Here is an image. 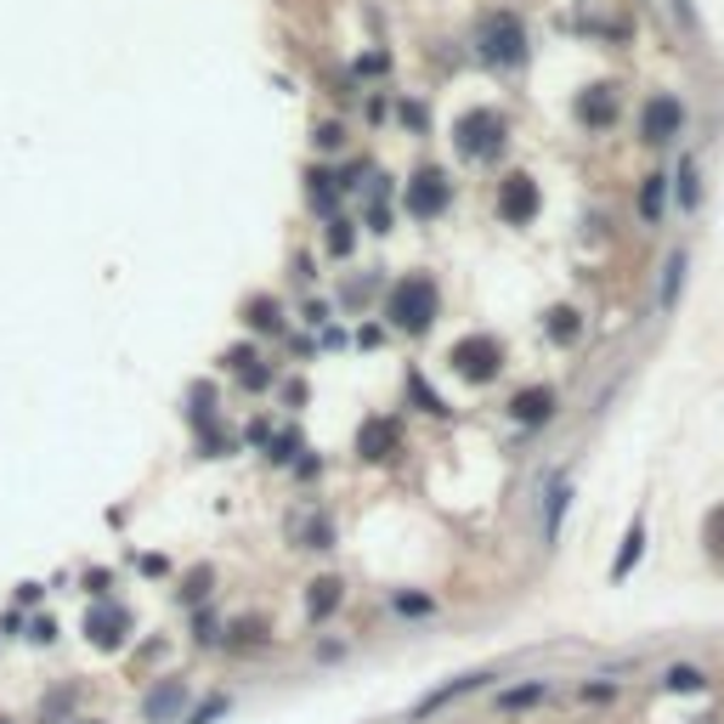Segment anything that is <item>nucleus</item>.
Returning <instances> with one entry per match:
<instances>
[{"label":"nucleus","mask_w":724,"mask_h":724,"mask_svg":"<svg viewBox=\"0 0 724 724\" xmlns=\"http://www.w3.org/2000/svg\"><path fill=\"white\" fill-rule=\"evenodd\" d=\"M663 210H668V176L656 171V176L640 182V221L645 226H663Z\"/></svg>","instance_id":"f8f14e48"},{"label":"nucleus","mask_w":724,"mask_h":724,"mask_svg":"<svg viewBox=\"0 0 724 724\" xmlns=\"http://www.w3.org/2000/svg\"><path fill=\"white\" fill-rule=\"evenodd\" d=\"M504 148H510V125H504L499 108H476V114L458 119V153H465V159L487 164V159H499Z\"/></svg>","instance_id":"7ed1b4c3"},{"label":"nucleus","mask_w":724,"mask_h":724,"mask_svg":"<svg viewBox=\"0 0 724 724\" xmlns=\"http://www.w3.org/2000/svg\"><path fill=\"white\" fill-rule=\"evenodd\" d=\"M125 629H130V617H125L119 606H96V611L85 617V634H91L96 645H119Z\"/></svg>","instance_id":"9b49d317"},{"label":"nucleus","mask_w":724,"mask_h":724,"mask_svg":"<svg viewBox=\"0 0 724 724\" xmlns=\"http://www.w3.org/2000/svg\"><path fill=\"white\" fill-rule=\"evenodd\" d=\"M182 702H187V685H182V679H164L159 690H148L142 719H148V724H171V719L182 713Z\"/></svg>","instance_id":"1a4fd4ad"},{"label":"nucleus","mask_w":724,"mask_h":724,"mask_svg":"<svg viewBox=\"0 0 724 724\" xmlns=\"http://www.w3.org/2000/svg\"><path fill=\"white\" fill-rule=\"evenodd\" d=\"M436 306H442V294H436V278L431 272H408L390 283L385 294V317L402 328V335H424V328L436 323Z\"/></svg>","instance_id":"f257e3e1"},{"label":"nucleus","mask_w":724,"mask_h":724,"mask_svg":"<svg viewBox=\"0 0 724 724\" xmlns=\"http://www.w3.org/2000/svg\"><path fill=\"white\" fill-rule=\"evenodd\" d=\"M567 499H572L567 481H554V487H549V515H544V533H549V538L561 533V510H567Z\"/></svg>","instance_id":"dca6fc26"},{"label":"nucleus","mask_w":724,"mask_h":724,"mask_svg":"<svg viewBox=\"0 0 724 724\" xmlns=\"http://www.w3.org/2000/svg\"><path fill=\"white\" fill-rule=\"evenodd\" d=\"M640 544H645V521H634V526H629V544H622V554H617V577H629V572H634Z\"/></svg>","instance_id":"4468645a"},{"label":"nucleus","mask_w":724,"mask_h":724,"mask_svg":"<svg viewBox=\"0 0 724 724\" xmlns=\"http://www.w3.org/2000/svg\"><path fill=\"white\" fill-rule=\"evenodd\" d=\"M549 335L554 340H577V312H549Z\"/></svg>","instance_id":"a211bd4d"},{"label":"nucleus","mask_w":724,"mask_h":724,"mask_svg":"<svg viewBox=\"0 0 724 724\" xmlns=\"http://www.w3.org/2000/svg\"><path fill=\"white\" fill-rule=\"evenodd\" d=\"M340 588H346L340 577H317V583H312V617H317V622L340 606Z\"/></svg>","instance_id":"ddd939ff"},{"label":"nucleus","mask_w":724,"mask_h":724,"mask_svg":"<svg viewBox=\"0 0 724 724\" xmlns=\"http://www.w3.org/2000/svg\"><path fill=\"white\" fill-rule=\"evenodd\" d=\"M679 289H685V255H668V267H663V306L679 301Z\"/></svg>","instance_id":"2eb2a0df"},{"label":"nucleus","mask_w":724,"mask_h":724,"mask_svg":"<svg viewBox=\"0 0 724 724\" xmlns=\"http://www.w3.org/2000/svg\"><path fill=\"white\" fill-rule=\"evenodd\" d=\"M697 176H702L697 159H685V164H679V205H685V210H697Z\"/></svg>","instance_id":"f3484780"},{"label":"nucleus","mask_w":724,"mask_h":724,"mask_svg":"<svg viewBox=\"0 0 724 724\" xmlns=\"http://www.w3.org/2000/svg\"><path fill=\"white\" fill-rule=\"evenodd\" d=\"M447 205H453V187H447L442 171H419V176L408 182V215H413V221H431V215H442Z\"/></svg>","instance_id":"423d86ee"},{"label":"nucleus","mask_w":724,"mask_h":724,"mask_svg":"<svg viewBox=\"0 0 724 724\" xmlns=\"http://www.w3.org/2000/svg\"><path fill=\"white\" fill-rule=\"evenodd\" d=\"M679 130H685V103L674 91H656L645 103V114H640V137L651 148H663V142H679Z\"/></svg>","instance_id":"20e7f679"},{"label":"nucleus","mask_w":724,"mask_h":724,"mask_svg":"<svg viewBox=\"0 0 724 724\" xmlns=\"http://www.w3.org/2000/svg\"><path fill=\"white\" fill-rule=\"evenodd\" d=\"M668 685H674V690H697V685H702V674H697V668H674V674H668Z\"/></svg>","instance_id":"aec40b11"},{"label":"nucleus","mask_w":724,"mask_h":724,"mask_svg":"<svg viewBox=\"0 0 724 724\" xmlns=\"http://www.w3.org/2000/svg\"><path fill=\"white\" fill-rule=\"evenodd\" d=\"M510 413L533 431V424H549V413H554V390L549 385H533V390H521V397L510 402Z\"/></svg>","instance_id":"9d476101"},{"label":"nucleus","mask_w":724,"mask_h":724,"mask_svg":"<svg viewBox=\"0 0 724 724\" xmlns=\"http://www.w3.org/2000/svg\"><path fill=\"white\" fill-rule=\"evenodd\" d=\"M538 182L526 176V171H515V176H504V187H499V215L510 221V226H521V221H533L538 215Z\"/></svg>","instance_id":"0eeeda50"},{"label":"nucleus","mask_w":724,"mask_h":724,"mask_svg":"<svg viewBox=\"0 0 724 724\" xmlns=\"http://www.w3.org/2000/svg\"><path fill=\"white\" fill-rule=\"evenodd\" d=\"M476 51L492 62V69H521L526 62V23L510 7H492L476 17Z\"/></svg>","instance_id":"f03ea898"},{"label":"nucleus","mask_w":724,"mask_h":724,"mask_svg":"<svg viewBox=\"0 0 724 724\" xmlns=\"http://www.w3.org/2000/svg\"><path fill=\"white\" fill-rule=\"evenodd\" d=\"M80 724H96V719H80Z\"/></svg>","instance_id":"412c9836"},{"label":"nucleus","mask_w":724,"mask_h":724,"mask_svg":"<svg viewBox=\"0 0 724 724\" xmlns=\"http://www.w3.org/2000/svg\"><path fill=\"white\" fill-rule=\"evenodd\" d=\"M0 724H12V719H0Z\"/></svg>","instance_id":"4be33fe9"},{"label":"nucleus","mask_w":724,"mask_h":724,"mask_svg":"<svg viewBox=\"0 0 724 724\" xmlns=\"http://www.w3.org/2000/svg\"><path fill=\"white\" fill-rule=\"evenodd\" d=\"M328 249H335V255L351 249V221H328Z\"/></svg>","instance_id":"6ab92c4d"},{"label":"nucleus","mask_w":724,"mask_h":724,"mask_svg":"<svg viewBox=\"0 0 724 724\" xmlns=\"http://www.w3.org/2000/svg\"><path fill=\"white\" fill-rule=\"evenodd\" d=\"M453 369L465 374V379H476V385H487L492 374L504 369V346L492 340V335H470V340L453 346Z\"/></svg>","instance_id":"39448f33"},{"label":"nucleus","mask_w":724,"mask_h":724,"mask_svg":"<svg viewBox=\"0 0 724 724\" xmlns=\"http://www.w3.org/2000/svg\"><path fill=\"white\" fill-rule=\"evenodd\" d=\"M577 119H583L588 130H606V125L617 119V85H588V91L577 96Z\"/></svg>","instance_id":"6e6552de"}]
</instances>
